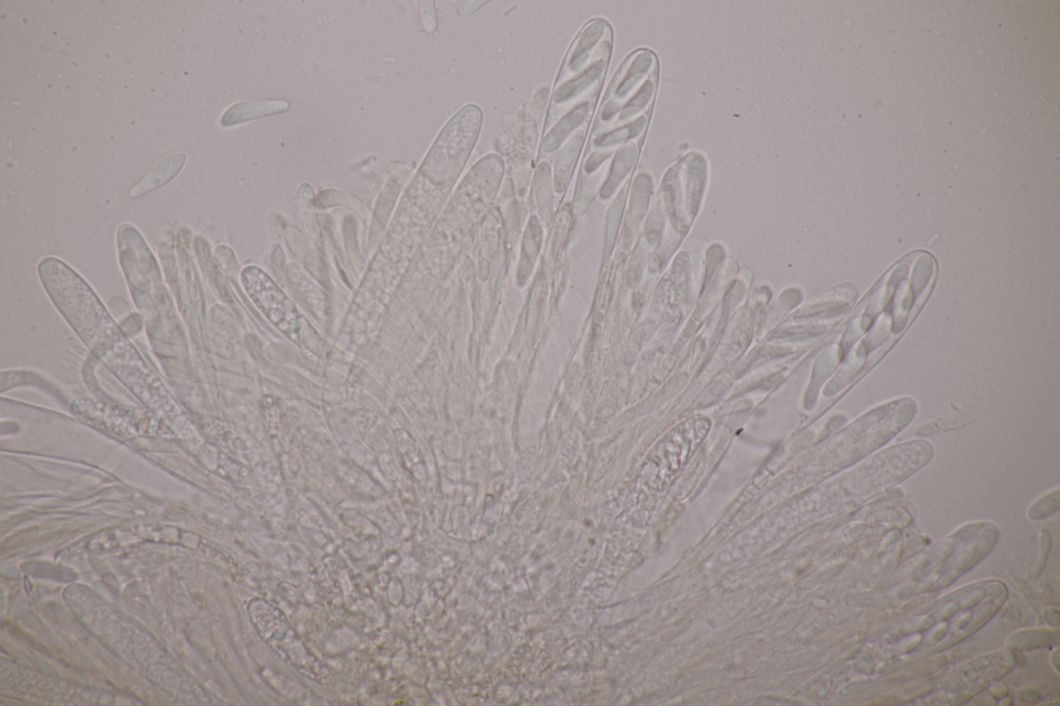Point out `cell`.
I'll use <instances>...</instances> for the list:
<instances>
[{
  "mask_svg": "<svg viewBox=\"0 0 1060 706\" xmlns=\"http://www.w3.org/2000/svg\"><path fill=\"white\" fill-rule=\"evenodd\" d=\"M658 61L647 49L631 53L612 77L587 141L599 162L617 147L638 142L649 123L658 85Z\"/></svg>",
  "mask_w": 1060,
  "mask_h": 706,
  "instance_id": "6da1fadb",
  "label": "cell"
},
{
  "mask_svg": "<svg viewBox=\"0 0 1060 706\" xmlns=\"http://www.w3.org/2000/svg\"><path fill=\"white\" fill-rule=\"evenodd\" d=\"M1008 598L999 580L968 584L910 617L895 633L903 638L904 653H940L951 649L984 627Z\"/></svg>",
  "mask_w": 1060,
  "mask_h": 706,
  "instance_id": "7a4b0ae2",
  "label": "cell"
},
{
  "mask_svg": "<svg viewBox=\"0 0 1060 706\" xmlns=\"http://www.w3.org/2000/svg\"><path fill=\"white\" fill-rule=\"evenodd\" d=\"M613 48V29L603 18L587 21L573 40L555 79L543 134L564 116L598 97Z\"/></svg>",
  "mask_w": 1060,
  "mask_h": 706,
  "instance_id": "3957f363",
  "label": "cell"
},
{
  "mask_svg": "<svg viewBox=\"0 0 1060 706\" xmlns=\"http://www.w3.org/2000/svg\"><path fill=\"white\" fill-rule=\"evenodd\" d=\"M999 538L990 522L966 524L946 539L934 544L921 558L917 569L919 592H933L950 586L973 569L993 550Z\"/></svg>",
  "mask_w": 1060,
  "mask_h": 706,
  "instance_id": "277c9868",
  "label": "cell"
},
{
  "mask_svg": "<svg viewBox=\"0 0 1060 706\" xmlns=\"http://www.w3.org/2000/svg\"><path fill=\"white\" fill-rule=\"evenodd\" d=\"M1016 665L1011 651H1000L971 661L951 672L938 693L949 703H963L1004 678Z\"/></svg>",
  "mask_w": 1060,
  "mask_h": 706,
  "instance_id": "5b68a950",
  "label": "cell"
},
{
  "mask_svg": "<svg viewBox=\"0 0 1060 706\" xmlns=\"http://www.w3.org/2000/svg\"><path fill=\"white\" fill-rule=\"evenodd\" d=\"M242 279L250 298L269 316L278 319L281 314L296 315L293 305L267 274L249 267L243 272Z\"/></svg>",
  "mask_w": 1060,
  "mask_h": 706,
  "instance_id": "8992f818",
  "label": "cell"
},
{
  "mask_svg": "<svg viewBox=\"0 0 1060 706\" xmlns=\"http://www.w3.org/2000/svg\"><path fill=\"white\" fill-rule=\"evenodd\" d=\"M289 104L285 101H262L247 102L232 106L226 111L221 120L223 127H230L282 112L288 109Z\"/></svg>",
  "mask_w": 1060,
  "mask_h": 706,
  "instance_id": "52a82bcc",
  "label": "cell"
},
{
  "mask_svg": "<svg viewBox=\"0 0 1060 706\" xmlns=\"http://www.w3.org/2000/svg\"><path fill=\"white\" fill-rule=\"evenodd\" d=\"M186 159V155L179 154L163 160L141 183L131 190V196L138 197L169 183L180 173Z\"/></svg>",
  "mask_w": 1060,
  "mask_h": 706,
  "instance_id": "ba28073f",
  "label": "cell"
},
{
  "mask_svg": "<svg viewBox=\"0 0 1060 706\" xmlns=\"http://www.w3.org/2000/svg\"><path fill=\"white\" fill-rule=\"evenodd\" d=\"M977 419L978 417L975 413L956 411V413L948 414L923 425L918 429L917 435L920 437H926L933 434L957 431L975 423Z\"/></svg>",
  "mask_w": 1060,
  "mask_h": 706,
  "instance_id": "9c48e42d",
  "label": "cell"
},
{
  "mask_svg": "<svg viewBox=\"0 0 1060 706\" xmlns=\"http://www.w3.org/2000/svg\"><path fill=\"white\" fill-rule=\"evenodd\" d=\"M1053 642L1058 643V632L1029 630L1015 634L1007 646L1010 650H1030Z\"/></svg>",
  "mask_w": 1060,
  "mask_h": 706,
  "instance_id": "30bf717a",
  "label": "cell"
},
{
  "mask_svg": "<svg viewBox=\"0 0 1060 706\" xmlns=\"http://www.w3.org/2000/svg\"><path fill=\"white\" fill-rule=\"evenodd\" d=\"M1060 507L1059 489L1047 493L1037 500L1027 511L1029 520L1037 521L1045 519L1056 512Z\"/></svg>",
  "mask_w": 1060,
  "mask_h": 706,
  "instance_id": "8fae6325",
  "label": "cell"
},
{
  "mask_svg": "<svg viewBox=\"0 0 1060 706\" xmlns=\"http://www.w3.org/2000/svg\"><path fill=\"white\" fill-rule=\"evenodd\" d=\"M1041 534H1042V536H1041V541H1042L1041 558H1040V561H1039V564H1038V567H1037L1038 572H1037L1036 576H1038L1041 573L1042 569L1044 568L1045 562L1047 560V555L1049 554V551H1050V544H1051L1050 535L1046 531V529H1043Z\"/></svg>",
  "mask_w": 1060,
  "mask_h": 706,
  "instance_id": "7c38bea8",
  "label": "cell"
}]
</instances>
